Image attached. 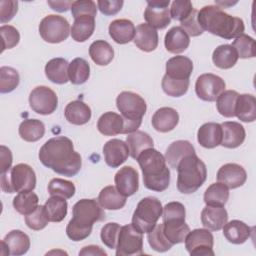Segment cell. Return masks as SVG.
<instances>
[{"label": "cell", "instance_id": "obj_1", "mask_svg": "<svg viewBox=\"0 0 256 256\" xmlns=\"http://www.w3.org/2000/svg\"><path fill=\"white\" fill-rule=\"evenodd\" d=\"M38 156L45 167L67 177L75 176L82 166L80 154L74 151L72 141L65 136L47 140L40 148Z\"/></svg>", "mask_w": 256, "mask_h": 256}, {"label": "cell", "instance_id": "obj_2", "mask_svg": "<svg viewBox=\"0 0 256 256\" xmlns=\"http://www.w3.org/2000/svg\"><path fill=\"white\" fill-rule=\"evenodd\" d=\"M197 20L203 30L230 40L243 34L244 22L241 18L225 13L217 5H207L197 14Z\"/></svg>", "mask_w": 256, "mask_h": 256}, {"label": "cell", "instance_id": "obj_3", "mask_svg": "<svg viewBox=\"0 0 256 256\" xmlns=\"http://www.w3.org/2000/svg\"><path fill=\"white\" fill-rule=\"evenodd\" d=\"M72 219L66 227V234L72 241H82L92 232L95 222L105 219V213L96 199H81L72 209Z\"/></svg>", "mask_w": 256, "mask_h": 256}, {"label": "cell", "instance_id": "obj_4", "mask_svg": "<svg viewBox=\"0 0 256 256\" xmlns=\"http://www.w3.org/2000/svg\"><path fill=\"white\" fill-rule=\"evenodd\" d=\"M142 170L144 186L155 192L166 190L170 183V171L165 157L156 149L142 151L136 159Z\"/></svg>", "mask_w": 256, "mask_h": 256}, {"label": "cell", "instance_id": "obj_5", "mask_svg": "<svg viewBox=\"0 0 256 256\" xmlns=\"http://www.w3.org/2000/svg\"><path fill=\"white\" fill-rule=\"evenodd\" d=\"M177 189L183 194L196 192L207 178L205 163L196 155H188L177 166Z\"/></svg>", "mask_w": 256, "mask_h": 256}, {"label": "cell", "instance_id": "obj_6", "mask_svg": "<svg viewBox=\"0 0 256 256\" xmlns=\"http://www.w3.org/2000/svg\"><path fill=\"white\" fill-rule=\"evenodd\" d=\"M116 106L124 119V132L129 134L136 131L145 115L147 105L145 100L137 93L123 91L116 98Z\"/></svg>", "mask_w": 256, "mask_h": 256}, {"label": "cell", "instance_id": "obj_7", "mask_svg": "<svg viewBox=\"0 0 256 256\" xmlns=\"http://www.w3.org/2000/svg\"><path fill=\"white\" fill-rule=\"evenodd\" d=\"M163 207L156 197H145L139 201L132 216V225L140 233H149L162 216Z\"/></svg>", "mask_w": 256, "mask_h": 256}, {"label": "cell", "instance_id": "obj_8", "mask_svg": "<svg viewBox=\"0 0 256 256\" xmlns=\"http://www.w3.org/2000/svg\"><path fill=\"white\" fill-rule=\"evenodd\" d=\"M1 189L6 193L33 191L36 186V175L31 166L20 163L11 168L10 176L1 174Z\"/></svg>", "mask_w": 256, "mask_h": 256}, {"label": "cell", "instance_id": "obj_9", "mask_svg": "<svg viewBox=\"0 0 256 256\" xmlns=\"http://www.w3.org/2000/svg\"><path fill=\"white\" fill-rule=\"evenodd\" d=\"M70 31L69 22L60 15H47L39 24L40 36L48 43L63 42L68 38Z\"/></svg>", "mask_w": 256, "mask_h": 256}, {"label": "cell", "instance_id": "obj_10", "mask_svg": "<svg viewBox=\"0 0 256 256\" xmlns=\"http://www.w3.org/2000/svg\"><path fill=\"white\" fill-rule=\"evenodd\" d=\"M143 252V234L132 224L121 226L116 246V256H137Z\"/></svg>", "mask_w": 256, "mask_h": 256}, {"label": "cell", "instance_id": "obj_11", "mask_svg": "<svg viewBox=\"0 0 256 256\" xmlns=\"http://www.w3.org/2000/svg\"><path fill=\"white\" fill-rule=\"evenodd\" d=\"M214 238L208 229H194L185 238V247L192 256H214Z\"/></svg>", "mask_w": 256, "mask_h": 256}, {"label": "cell", "instance_id": "obj_12", "mask_svg": "<svg viewBox=\"0 0 256 256\" xmlns=\"http://www.w3.org/2000/svg\"><path fill=\"white\" fill-rule=\"evenodd\" d=\"M31 109L40 115L52 114L58 106L56 93L47 86L35 87L29 95Z\"/></svg>", "mask_w": 256, "mask_h": 256}, {"label": "cell", "instance_id": "obj_13", "mask_svg": "<svg viewBox=\"0 0 256 256\" xmlns=\"http://www.w3.org/2000/svg\"><path fill=\"white\" fill-rule=\"evenodd\" d=\"M226 84L224 80L212 73L200 75L195 83V92L197 96L208 102L216 101L218 96L225 91Z\"/></svg>", "mask_w": 256, "mask_h": 256}, {"label": "cell", "instance_id": "obj_14", "mask_svg": "<svg viewBox=\"0 0 256 256\" xmlns=\"http://www.w3.org/2000/svg\"><path fill=\"white\" fill-rule=\"evenodd\" d=\"M169 4V0L147 1V7L144 11L147 24L155 29L166 28L171 22Z\"/></svg>", "mask_w": 256, "mask_h": 256}, {"label": "cell", "instance_id": "obj_15", "mask_svg": "<svg viewBox=\"0 0 256 256\" xmlns=\"http://www.w3.org/2000/svg\"><path fill=\"white\" fill-rule=\"evenodd\" d=\"M1 246L2 255H24L30 248V238L21 230H12L1 241Z\"/></svg>", "mask_w": 256, "mask_h": 256}, {"label": "cell", "instance_id": "obj_16", "mask_svg": "<svg viewBox=\"0 0 256 256\" xmlns=\"http://www.w3.org/2000/svg\"><path fill=\"white\" fill-rule=\"evenodd\" d=\"M103 155L106 164L111 168H117L123 164L130 151L127 143L120 139H111L107 141L103 146Z\"/></svg>", "mask_w": 256, "mask_h": 256}, {"label": "cell", "instance_id": "obj_17", "mask_svg": "<svg viewBox=\"0 0 256 256\" xmlns=\"http://www.w3.org/2000/svg\"><path fill=\"white\" fill-rule=\"evenodd\" d=\"M247 180L245 169L236 163H227L221 166L217 172V181L230 189L242 186Z\"/></svg>", "mask_w": 256, "mask_h": 256}, {"label": "cell", "instance_id": "obj_18", "mask_svg": "<svg viewBox=\"0 0 256 256\" xmlns=\"http://www.w3.org/2000/svg\"><path fill=\"white\" fill-rule=\"evenodd\" d=\"M117 190L124 196H132L138 191L139 176L132 166H124L117 171L114 177Z\"/></svg>", "mask_w": 256, "mask_h": 256}, {"label": "cell", "instance_id": "obj_19", "mask_svg": "<svg viewBox=\"0 0 256 256\" xmlns=\"http://www.w3.org/2000/svg\"><path fill=\"white\" fill-rule=\"evenodd\" d=\"M153 128L161 133L173 130L179 122L178 112L171 107H161L155 111L151 119Z\"/></svg>", "mask_w": 256, "mask_h": 256}, {"label": "cell", "instance_id": "obj_20", "mask_svg": "<svg viewBox=\"0 0 256 256\" xmlns=\"http://www.w3.org/2000/svg\"><path fill=\"white\" fill-rule=\"evenodd\" d=\"M227 220L228 213L224 206L207 205L201 212V222L203 226L211 231H218L222 229Z\"/></svg>", "mask_w": 256, "mask_h": 256}, {"label": "cell", "instance_id": "obj_21", "mask_svg": "<svg viewBox=\"0 0 256 256\" xmlns=\"http://www.w3.org/2000/svg\"><path fill=\"white\" fill-rule=\"evenodd\" d=\"M222 127V141L221 144L225 148L234 149L239 147L245 140L244 127L235 121H226L221 124Z\"/></svg>", "mask_w": 256, "mask_h": 256}, {"label": "cell", "instance_id": "obj_22", "mask_svg": "<svg viewBox=\"0 0 256 256\" xmlns=\"http://www.w3.org/2000/svg\"><path fill=\"white\" fill-rule=\"evenodd\" d=\"M134 44L144 52L154 51L158 46V33L155 28L147 23H141L136 27Z\"/></svg>", "mask_w": 256, "mask_h": 256}, {"label": "cell", "instance_id": "obj_23", "mask_svg": "<svg viewBox=\"0 0 256 256\" xmlns=\"http://www.w3.org/2000/svg\"><path fill=\"white\" fill-rule=\"evenodd\" d=\"M198 143L207 149H212L221 144L222 127L221 124L208 122L203 124L197 132Z\"/></svg>", "mask_w": 256, "mask_h": 256}, {"label": "cell", "instance_id": "obj_24", "mask_svg": "<svg viewBox=\"0 0 256 256\" xmlns=\"http://www.w3.org/2000/svg\"><path fill=\"white\" fill-rule=\"evenodd\" d=\"M109 35L118 44H126L135 37L136 28L128 19H116L109 25Z\"/></svg>", "mask_w": 256, "mask_h": 256}, {"label": "cell", "instance_id": "obj_25", "mask_svg": "<svg viewBox=\"0 0 256 256\" xmlns=\"http://www.w3.org/2000/svg\"><path fill=\"white\" fill-rule=\"evenodd\" d=\"M164 44L168 52L179 54L188 48L190 44V38L183 28L180 26H174L166 33Z\"/></svg>", "mask_w": 256, "mask_h": 256}, {"label": "cell", "instance_id": "obj_26", "mask_svg": "<svg viewBox=\"0 0 256 256\" xmlns=\"http://www.w3.org/2000/svg\"><path fill=\"white\" fill-rule=\"evenodd\" d=\"M193 71V62L186 56H174L166 62V75L173 79H189Z\"/></svg>", "mask_w": 256, "mask_h": 256}, {"label": "cell", "instance_id": "obj_27", "mask_svg": "<svg viewBox=\"0 0 256 256\" xmlns=\"http://www.w3.org/2000/svg\"><path fill=\"white\" fill-rule=\"evenodd\" d=\"M196 154L193 145L187 140H177L172 142L165 153V160L173 169H177L179 162L188 155Z\"/></svg>", "mask_w": 256, "mask_h": 256}, {"label": "cell", "instance_id": "obj_28", "mask_svg": "<svg viewBox=\"0 0 256 256\" xmlns=\"http://www.w3.org/2000/svg\"><path fill=\"white\" fill-rule=\"evenodd\" d=\"M98 131L105 136H115L123 134L124 119L121 115L115 112H105L102 114L97 122Z\"/></svg>", "mask_w": 256, "mask_h": 256}, {"label": "cell", "instance_id": "obj_29", "mask_svg": "<svg viewBox=\"0 0 256 256\" xmlns=\"http://www.w3.org/2000/svg\"><path fill=\"white\" fill-rule=\"evenodd\" d=\"M251 232V227L240 220H231L223 226V235L232 244H243L250 238Z\"/></svg>", "mask_w": 256, "mask_h": 256}, {"label": "cell", "instance_id": "obj_30", "mask_svg": "<svg viewBox=\"0 0 256 256\" xmlns=\"http://www.w3.org/2000/svg\"><path fill=\"white\" fill-rule=\"evenodd\" d=\"M91 109L81 100L68 103L64 109L66 120L74 125H84L91 119Z\"/></svg>", "mask_w": 256, "mask_h": 256}, {"label": "cell", "instance_id": "obj_31", "mask_svg": "<svg viewBox=\"0 0 256 256\" xmlns=\"http://www.w3.org/2000/svg\"><path fill=\"white\" fill-rule=\"evenodd\" d=\"M68 68L69 63L64 58H53L45 65V75L55 84H65L69 81Z\"/></svg>", "mask_w": 256, "mask_h": 256}, {"label": "cell", "instance_id": "obj_32", "mask_svg": "<svg viewBox=\"0 0 256 256\" xmlns=\"http://www.w3.org/2000/svg\"><path fill=\"white\" fill-rule=\"evenodd\" d=\"M98 202L102 208L107 210H119L126 204V196L121 194L115 186L104 187L99 195Z\"/></svg>", "mask_w": 256, "mask_h": 256}, {"label": "cell", "instance_id": "obj_33", "mask_svg": "<svg viewBox=\"0 0 256 256\" xmlns=\"http://www.w3.org/2000/svg\"><path fill=\"white\" fill-rule=\"evenodd\" d=\"M162 226L164 235L173 245L184 242L187 234L190 232L189 226L183 219L163 221Z\"/></svg>", "mask_w": 256, "mask_h": 256}, {"label": "cell", "instance_id": "obj_34", "mask_svg": "<svg viewBox=\"0 0 256 256\" xmlns=\"http://www.w3.org/2000/svg\"><path fill=\"white\" fill-rule=\"evenodd\" d=\"M95 30V18L89 15H83L75 18L71 28V37L76 42H85Z\"/></svg>", "mask_w": 256, "mask_h": 256}, {"label": "cell", "instance_id": "obj_35", "mask_svg": "<svg viewBox=\"0 0 256 256\" xmlns=\"http://www.w3.org/2000/svg\"><path fill=\"white\" fill-rule=\"evenodd\" d=\"M235 116L243 122H254L256 119V99L251 94L238 95Z\"/></svg>", "mask_w": 256, "mask_h": 256}, {"label": "cell", "instance_id": "obj_36", "mask_svg": "<svg viewBox=\"0 0 256 256\" xmlns=\"http://www.w3.org/2000/svg\"><path fill=\"white\" fill-rule=\"evenodd\" d=\"M126 143L130 151V156L133 159H137L142 151L148 148H153V139L150 135L139 130L129 133L126 137Z\"/></svg>", "mask_w": 256, "mask_h": 256}, {"label": "cell", "instance_id": "obj_37", "mask_svg": "<svg viewBox=\"0 0 256 256\" xmlns=\"http://www.w3.org/2000/svg\"><path fill=\"white\" fill-rule=\"evenodd\" d=\"M89 55L97 65L106 66L113 60L114 50L107 41L96 40L89 47Z\"/></svg>", "mask_w": 256, "mask_h": 256}, {"label": "cell", "instance_id": "obj_38", "mask_svg": "<svg viewBox=\"0 0 256 256\" xmlns=\"http://www.w3.org/2000/svg\"><path fill=\"white\" fill-rule=\"evenodd\" d=\"M238 60V54L236 50L229 44H223L218 46L212 54V61L215 66L220 69L232 68Z\"/></svg>", "mask_w": 256, "mask_h": 256}, {"label": "cell", "instance_id": "obj_39", "mask_svg": "<svg viewBox=\"0 0 256 256\" xmlns=\"http://www.w3.org/2000/svg\"><path fill=\"white\" fill-rule=\"evenodd\" d=\"M19 135L27 142H36L45 134V125L38 119H26L19 125Z\"/></svg>", "mask_w": 256, "mask_h": 256}, {"label": "cell", "instance_id": "obj_40", "mask_svg": "<svg viewBox=\"0 0 256 256\" xmlns=\"http://www.w3.org/2000/svg\"><path fill=\"white\" fill-rule=\"evenodd\" d=\"M229 199V188L223 183L211 184L204 193V202L209 206H224Z\"/></svg>", "mask_w": 256, "mask_h": 256}, {"label": "cell", "instance_id": "obj_41", "mask_svg": "<svg viewBox=\"0 0 256 256\" xmlns=\"http://www.w3.org/2000/svg\"><path fill=\"white\" fill-rule=\"evenodd\" d=\"M90 76L89 63L83 58H75L69 63L68 77L69 81L74 85L85 83Z\"/></svg>", "mask_w": 256, "mask_h": 256}, {"label": "cell", "instance_id": "obj_42", "mask_svg": "<svg viewBox=\"0 0 256 256\" xmlns=\"http://www.w3.org/2000/svg\"><path fill=\"white\" fill-rule=\"evenodd\" d=\"M38 203L39 198L32 191L19 192L13 199V207L24 216L32 213L39 206Z\"/></svg>", "mask_w": 256, "mask_h": 256}, {"label": "cell", "instance_id": "obj_43", "mask_svg": "<svg viewBox=\"0 0 256 256\" xmlns=\"http://www.w3.org/2000/svg\"><path fill=\"white\" fill-rule=\"evenodd\" d=\"M47 216L51 222H61L67 215L68 204L65 198L51 196L44 204Z\"/></svg>", "mask_w": 256, "mask_h": 256}, {"label": "cell", "instance_id": "obj_44", "mask_svg": "<svg viewBox=\"0 0 256 256\" xmlns=\"http://www.w3.org/2000/svg\"><path fill=\"white\" fill-rule=\"evenodd\" d=\"M238 93L234 90H226L222 92L216 99V107L218 112L227 118L235 116V106Z\"/></svg>", "mask_w": 256, "mask_h": 256}, {"label": "cell", "instance_id": "obj_45", "mask_svg": "<svg viewBox=\"0 0 256 256\" xmlns=\"http://www.w3.org/2000/svg\"><path fill=\"white\" fill-rule=\"evenodd\" d=\"M147 240L151 248L157 252H166L173 246L164 235L162 224H156V226L147 233Z\"/></svg>", "mask_w": 256, "mask_h": 256}, {"label": "cell", "instance_id": "obj_46", "mask_svg": "<svg viewBox=\"0 0 256 256\" xmlns=\"http://www.w3.org/2000/svg\"><path fill=\"white\" fill-rule=\"evenodd\" d=\"M189 79H173L168 77L166 74L162 78L161 86L163 91L172 97H181L183 96L189 88Z\"/></svg>", "mask_w": 256, "mask_h": 256}, {"label": "cell", "instance_id": "obj_47", "mask_svg": "<svg viewBox=\"0 0 256 256\" xmlns=\"http://www.w3.org/2000/svg\"><path fill=\"white\" fill-rule=\"evenodd\" d=\"M231 46L236 50L238 54V58L247 59V58H253L256 55L255 40L244 33L236 37Z\"/></svg>", "mask_w": 256, "mask_h": 256}, {"label": "cell", "instance_id": "obj_48", "mask_svg": "<svg viewBox=\"0 0 256 256\" xmlns=\"http://www.w3.org/2000/svg\"><path fill=\"white\" fill-rule=\"evenodd\" d=\"M75 186L71 181L54 178L48 184V193L51 196H59L65 199H69L75 194Z\"/></svg>", "mask_w": 256, "mask_h": 256}, {"label": "cell", "instance_id": "obj_49", "mask_svg": "<svg viewBox=\"0 0 256 256\" xmlns=\"http://www.w3.org/2000/svg\"><path fill=\"white\" fill-rule=\"evenodd\" d=\"M20 82V77L18 72L7 66H2L0 68V92L9 93L12 92Z\"/></svg>", "mask_w": 256, "mask_h": 256}, {"label": "cell", "instance_id": "obj_50", "mask_svg": "<svg viewBox=\"0 0 256 256\" xmlns=\"http://www.w3.org/2000/svg\"><path fill=\"white\" fill-rule=\"evenodd\" d=\"M49 222L44 205L38 206L32 213L25 216V223L28 228L39 231L44 229Z\"/></svg>", "mask_w": 256, "mask_h": 256}, {"label": "cell", "instance_id": "obj_51", "mask_svg": "<svg viewBox=\"0 0 256 256\" xmlns=\"http://www.w3.org/2000/svg\"><path fill=\"white\" fill-rule=\"evenodd\" d=\"M120 229H121V226L118 223L109 222L105 224L102 227L101 233H100L102 243L110 249H116Z\"/></svg>", "mask_w": 256, "mask_h": 256}, {"label": "cell", "instance_id": "obj_52", "mask_svg": "<svg viewBox=\"0 0 256 256\" xmlns=\"http://www.w3.org/2000/svg\"><path fill=\"white\" fill-rule=\"evenodd\" d=\"M71 14L75 18L83 16V15H89L95 18L97 14V8L96 3L92 0H78L74 1L71 5Z\"/></svg>", "mask_w": 256, "mask_h": 256}, {"label": "cell", "instance_id": "obj_53", "mask_svg": "<svg viewBox=\"0 0 256 256\" xmlns=\"http://www.w3.org/2000/svg\"><path fill=\"white\" fill-rule=\"evenodd\" d=\"M0 33L2 37V52L6 49L15 47L20 40V34L18 30L11 25H2L0 27Z\"/></svg>", "mask_w": 256, "mask_h": 256}, {"label": "cell", "instance_id": "obj_54", "mask_svg": "<svg viewBox=\"0 0 256 256\" xmlns=\"http://www.w3.org/2000/svg\"><path fill=\"white\" fill-rule=\"evenodd\" d=\"M193 9L192 3L189 0H175L171 4L170 17L181 22L189 16Z\"/></svg>", "mask_w": 256, "mask_h": 256}, {"label": "cell", "instance_id": "obj_55", "mask_svg": "<svg viewBox=\"0 0 256 256\" xmlns=\"http://www.w3.org/2000/svg\"><path fill=\"white\" fill-rule=\"evenodd\" d=\"M185 215H186L185 207L180 202H177V201L169 202L163 207V211H162L163 221L175 220V219L185 220Z\"/></svg>", "mask_w": 256, "mask_h": 256}, {"label": "cell", "instance_id": "obj_56", "mask_svg": "<svg viewBox=\"0 0 256 256\" xmlns=\"http://www.w3.org/2000/svg\"><path fill=\"white\" fill-rule=\"evenodd\" d=\"M197 14H198V11L196 9H193L192 12L189 14V16H187L184 20L180 22L181 23L180 27L183 28L185 32L192 37L199 36L204 32V30L201 28V26L198 23Z\"/></svg>", "mask_w": 256, "mask_h": 256}, {"label": "cell", "instance_id": "obj_57", "mask_svg": "<svg viewBox=\"0 0 256 256\" xmlns=\"http://www.w3.org/2000/svg\"><path fill=\"white\" fill-rule=\"evenodd\" d=\"M18 10V2L14 0L0 1V22L2 24L9 22Z\"/></svg>", "mask_w": 256, "mask_h": 256}, {"label": "cell", "instance_id": "obj_58", "mask_svg": "<svg viewBox=\"0 0 256 256\" xmlns=\"http://www.w3.org/2000/svg\"><path fill=\"white\" fill-rule=\"evenodd\" d=\"M124 2L122 0H112V1H106V0H99L97 1L98 8L100 12L106 16H111L117 14L123 6Z\"/></svg>", "mask_w": 256, "mask_h": 256}, {"label": "cell", "instance_id": "obj_59", "mask_svg": "<svg viewBox=\"0 0 256 256\" xmlns=\"http://www.w3.org/2000/svg\"><path fill=\"white\" fill-rule=\"evenodd\" d=\"M0 169H1V174L7 173L8 170L11 168L12 165V153L9 148H7L4 145H1L0 147Z\"/></svg>", "mask_w": 256, "mask_h": 256}, {"label": "cell", "instance_id": "obj_60", "mask_svg": "<svg viewBox=\"0 0 256 256\" xmlns=\"http://www.w3.org/2000/svg\"><path fill=\"white\" fill-rule=\"evenodd\" d=\"M48 5L51 9L58 11V12H66L68 9L71 8L72 1H48Z\"/></svg>", "mask_w": 256, "mask_h": 256}, {"label": "cell", "instance_id": "obj_61", "mask_svg": "<svg viewBox=\"0 0 256 256\" xmlns=\"http://www.w3.org/2000/svg\"><path fill=\"white\" fill-rule=\"evenodd\" d=\"M79 255L83 256V255H107L106 252L104 250H102L99 246L96 245H89V246H85L83 247L80 252Z\"/></svg>", "mask_w": 256, "mask_h": 256}]
</instances>
